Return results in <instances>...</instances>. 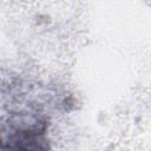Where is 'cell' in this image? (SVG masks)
I'll use <instances>...</instances> for the list:
<instances>
[{"instance_id":"1","label":"cell","mask_w":151,"mask_h":151,"mask_svg":"<svg viewBox=\"0 0 151 151\" xmlns=\"http://www.w3.org/2000/svg\"><path fill=\"white\" fill-rule=\"evenodd\" d=\"M0 151H51L46 124L35 117H14L0 127Z\"/></svg>"}]
</instances>
